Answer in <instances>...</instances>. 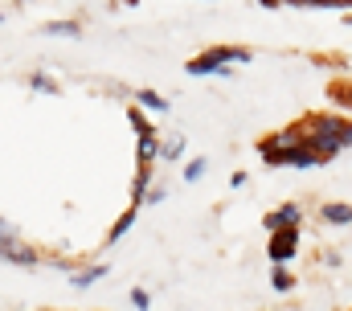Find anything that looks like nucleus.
Masks as SVG:
<instances>
[{
    "label": "nucleus",
    "instance_id": "13",
    "mask_svg": "<svg viewBox=\"0 0 352 311\" xmlns=\"http://www.w3.org/2000/svg\"><path fill=\"white\" fill-rule=\"evenodd\" d=\"M135 217H140V209L131 205V209H127V213H123V217H119V222L111 226V233H107V246H119V237H123V233L135 226Z\"/></svg>",
    "mask_w": 352,
    "mask_h": 311
},
{
    "label": "nucleus",
    "instance_id": "1",
    "mask_svg": "<svg viewBox=\"0 0 352 311\" xmlns=\"http://www.w3.org/2000/svg\"><path fill=\"white\" fill-rule=\"evenodd\" d=\"M299 127H303V144L320 156L324 164L344 148V136H349V119L344 115H311Z\"/></svg>",
    "mask_w": 352,
    "mask_h": 311
},
{
    "label": "nucleus",
    "instance_id": "4",
    "mask_svg": "<svg viewBox=\"0 0 352 311\" xmlns=\"http://www.w3.org/2000/svg\"><path fill=\"white\" fill-rule=\"evenodd\" d=\"M295 250H299V226H287V230L270 233L266 254H270V262H274V266H287V262L295 258Z\"/></svg>",
    "mask_w": 352,
    "mask_h": 311
},
{
    "label": "nucleus",
    "instance_id": "18",
    "mask_svg": "<svg viewBox=\"0 0 352 311\" xmlns=\"http://www.w3.org/2000/svg\"><path fill=\"white\" fill-rule=\"evenodd\" d=\"M131 308L148 311V308H152V295H148V291H144V287H135V291H131Z\"/></svg>",
    "mask_w": 352,
    "mask_h": 311
},
{
    "label": "nucleus",
    "instance_id": "10",
    "mask_svg": "<svg viewBox=\"0 0 352 311\" xmlns=\"http://www.w3.org/2000/svg\"><path fill=\"white\" fill-rule=\"evenodd\" d=\"M148 189H152V168H135V176H131V205L140 209L144 205V197H148Z\"/></svg>",
    "mask_w": 352,
    "mask_h": 311
},
{
    "label": "nucleus",
    "instance_id": "15",
    "mask_svg": "<svg viewBox=\"0 0 352 311\" xmlns=\"http://www.w3.org/2000/svg\"><path fill=\"white\" fill-rule=\"evenodd\" d=\"M205 172H209V160H205V156H192V160L184 164V184H197Z\"/></svg>",
    "mask_w": 352,
    "mask_h": 311
},
{
    "label": "nucleus",
    "instance_id": "20",
    "mask_svg": "<svg viewBox=\"0 0 352 311\" xmlns=\"http://www.w3.org/2000/svg\"><path fill=\"white\" fill-rule=\"evenodd\" d=\"M344 148H352V123H349V136H344Z\"/></svg>",
    "mask_w": 352,
    "mask_h": 311
},
{
    "label": "nucleus",
    "instance_id": "11",
    "mask_svg": "<svg viewBox=\"0 0 352 311\" xmlns=\"http://www.w3.org/2000/svg\"><path fill=\"white\" fill-rule=\"evenodd\" d=\"M41 33L45 37H82V21H45Z\"/></svg>",
    "mask_w": 352,
    "mask_h": 311
},
{
    "label": "nucleus",
    "instance_id": "7",
    "mask_svg": "<svg viewBox=\"0 0 352 311\" xmlns=\"http://www.w3.org/2000/svg\"><path fill=\"white\" fill-rule=\"evenodd\" d=\"M135 160H140L144 168H152V164L160 160V136H156V127L144 131V136H135Z\"/></svg>",
    "mask_w": 352,
    "mask_h": 311
},
{
    "label": "nucleus",
    "instance_id": "21",
    "mask_svg": "<svg viewBox=\"0 0 352 311\" xmlns=\"http://www.w3.org/2000/svg\"><path fill=\"white\" fill-rule=\"evenodd\" d=\"M344 25H349V29H352V8H349V17H344Z\"/></svg>",
    "mask_w": 352,
    "mask_h": 311
},
{
    "label": "nucleus",
    "instance_id": "19",
    "mask_svg": "<svg viewBox=\"0 0 352 311\" xmlns=\"http://www.w3.org/2000/svg\"><path fill=\"white\" fill-rule=\"evenodd\" d=\"M164 197H168V189H164V184H156V189H148V197H144V205H160Z\"/></svg>",
    "mask_w": 352,
    "mask_h": 311
},
{
    "label": "nucleus",
    "instance_id": "8",
    "mask_svg": "<svg viewBox=\"0 0 352 311\" xmlns=\"http://www.w3.org/2000/svg\"><path fill=\"white\" fill-rule=\"evenodd\" d=\"M320 217H324L328 226H352V205L349 201H328V205L320 209Z\"/></svg>",
    "mask_w": 352,
    "mask_h": 311
},
{
    "label": "nucleus",
    "instance_id": "9",
    "mask_svg": "<svg viewBox=\"0 0 352 311\" xmlns=\"http://www.w3.org/2000/svg\"><path fill=\"white\" fill-rule=\"evenodd\" d=\"M135 107H140V111H156V115H168V98H164V94H156L152 86L135 90Z\"/></svg>",
    "mask_w": 352,
    "mask_h": 311
},
{
    "label": "nucleus",
    "instance_id": "14",
    "mask_svg": "<svg viewBox=\"0 0 352 311\" xmlns=\"http://www.w3.org/2000/svg\"><path fill=\"white\" fill-rule=\"evenodd\" d=\"M29 90H37V94H58V78L50 74V70H33V74H29Z\"/></svg>",
    "mask_w": 352,
    "mask_h": 311
},
{
    "label": "nucleus",
    "instance_id": "12",
    "mask_svg": "<svg viewBox=\"0 0 352 311\" xmlns=\"http://www.w3.org/2000/svg\"><path fill=\"white\" fill-rule=\"evenodd\" d=\"M184 148H188L184 131H173L168 140H160V160H184Z\"/></svg>",
    "mask_w": 352,
    "mask_h": 311
},
{
    "label": "nucleus",
    "instance_id": "5",
    "mask_svg": "<svg viewBox=\"0 0 352 311\" xmlns=\"http://www.w3.org/2000/svg\"><path fill=\"white\" fill-rule=\"evenodd\" d=\"M299 217H303L299 205H295V201H283L274 213H266L263 217V226H266V233H274V230H287V226H299Z\"/></svg>",
    "mask_w": 352,
    "mask_h": 311
},
{
    "label": "nucleus",
    "instance_id": "16",
    "mask_svg": "<svg viewBox=\"0 0 352 311\" xmlns=\"http://www.w3.org/2000/svg\"><path fill=\"white\" fill-rule=\"evenodd\" d=\"M270 287H274L278 295H287V291H295V275H291L287 266H274V275H270Z\"/></svg>",
    "mask_w": 352,
    "mask_h": 311
},
{
    "label": "nucleus",
    "instance_id": "6",
    "mask_svg": "<svg viewBox=\"0 0 352 311\" xmlns=\"http://www.w3.org/2000/svg\"><path fill=\"white\" fill-rule=\"evenodd\" d=\"M98 279H107V262H87V266L70 270V287H74V291H90Z\"/></svg>",
    "mask_w": 352,
    "mask_h": 311
},
{
    "label": "nucleus",
    "instance_id": "3",
    "mask_svg": "<svg viewBox=\"0 0 352 311\" xmlns=\"http://www.w3.org/2000/svg\"><path fill=\"white\" fill-rule=\"evenodd\" d=\"M0 262H8V266H37L41 262V250L37 246H29L21 230L8 222V217H0Z\"/></svg>",
    "mask_w": 352,
    "mask_h": 311
},
{
    "label": "nucleus",
    "instance_id": "2",
    "mask_svg": "<svg viewBox=\"0 0 352 311\" xmlns=\"http://www.w3.org/2000/svg\"><path fill=\"white\" fill-rule=\"evenodd\" d=\"M242 62H250V50H242V45H213V50H205V54H197L192 62H188V74L192 78H230L234 66H242Z\"/></svg>",
    "mask_w": 352,
    "mask_h": 311
},
{
    "label": "nucleus",
    "instance_id": "17",
    "mask_svg": "<svg viewBox=\"0 0 352 311\" xmlns=\"http://www.w3.org/2000/svg\"><path fill=\"white\" fill-rule=\"evenodd\" d=\"M127 119H131V127H135V136H144V131H152V119H148V111H140V107H131V111H127Z\"/></svg>",
    "mask_w": 352,
    "mask_h": 311
}]
</instances>
